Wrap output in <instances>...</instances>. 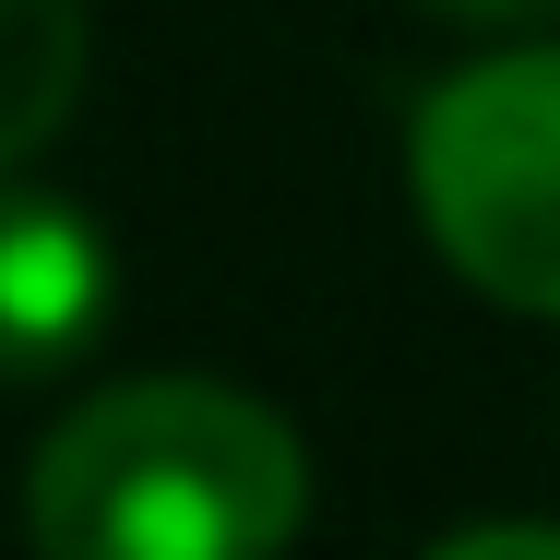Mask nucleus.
<instances>
[{"mask_svg": "<svg viewBox=\"0 0 560 560\" xmlns=\"http://www.w3.org/2000/svg\"><path fill=\"white\" fill-rule=\"evenodd\" d=\"M299 525H311L299 430L203 370L96 382L24 465V537L48 560H275Z\"/></svg>", "mask_w": 560, "mask_h": 560, "instance_id": "obj_1", "label": "nucleus"}, {"mask_svg": "<svg viewBox=\"0 0 560 560\" xmlns=\"http://www.w3.org/2000/svg\"><path fill=\"white\" fill-rule=\"evenodd\" d=\"M406 203L418 238L489 311L560 323V36H501L442 72L406 119Z\"/></svg>", "mask_w": 560, "mask_h": 560, "instance_id": "obj_2", "label": "nucleus"}, {"mask_svg": "<svg viewBox=\"0 0 560 560\" xmlns=\"http://www.w3.org/2000/svg\"><path fill=\"white\" fill-rule=\"evenodd\" d=\"M108 226L0 167V382H60L108 335Z\"/></svg>", "mask_w": 560, "mask_h": 560, "instance_id": "obj_3", "label": "nucleus"}, {"mask_svg": "<svg viewBox=\"0 0 560 560\" xmlns=\"http://www.w3.org/2000/svg\"><path fill=\"white\" fill-rule=\"evenodd\" d=\"M84 0H0V167H24L84 96Z\"/></svg>", "mask_w": 560, "mask_h": 560, "instance_id": "obj_4", "label": "nucleus"}, {"mask_svg": "<svg viewBox=\"0 0 560 560\" xmlns=\"http://www.w3.org/2000/svg\"><path fill=\"white\" fill-rule=\"evenodd\" d=\"M430 560H560V513H489V525H442Z\"/></svg>", "mask_w": 560, "mask_h": 560, "instance_id": "obj_5", "label": "nucleus"}, {"mask_svg": "<svg viewBox=\"0 0 560 560\" xmlns=\"http://www.w3.org/2000/svg\"><path fill=\"white\" fill-rule=\"evenodd\" d=\"M442 24H477V36H537V24H560V0H430Z\"/></svg>", "mask_w": 560, "mask_h": 560, "instance_id": "obj_6", "label": "nucleus"}]
</instances>
